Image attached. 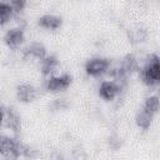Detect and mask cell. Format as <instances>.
<instances>
[{
    "label": "cell",
    "instance_id": "cell-11",
    "mask_svg": "<svg viewBox=\"0 0 160 160\" xmlns=\"http://www.w3.org/2000/svg\"><path fill=\"white\" fill-rule=\"evenodd\" d=\"M59 66V60L55 55H46L40 60V71L44 76H51Z\"/></svg>",
    "mask_w": 160,
    "mask_h": 160
},
{
    "label": "cell",
    "instance_id": "cell-8",
    "mask_svg": "<svg viewBox=\"0 0 160 160\" xmlns=\"http://www.w3.org/2000/svg\"><path fill=\"white\" fill-rule=\"evenodd\" d=\"M38 96V90L32 84L21 82L16 86V98L20 102H32Z\"/></svg>",
    "mask_w": 160,
    "mask_h": 160
},
{
    "label": "cell",
    "instance_id": "cell-12",
    "mask_svg": "<svg viewBox=\"0 0 160 160\" xmlns=\"http://www.w3.org/2000/svg\"><path fill=\"white\" fill-rule=\"evenodd\" d=\"M119 65L121 66V69H122L128 75H131L132 72L139 71V69H140L139 61H138L136 56L132 55V54H126V55L121 59V61H120Z\"/></svg>",
    "mask_w": 160,
    "mask_h": 160
},
{
    "label": "cell",
    "instance_id": "cell-1",
    "mask_svg": "<svg viewBox=\"0 0 160 160\" xmlns=\"http://www.w3.org/2000/svg\"><path fill=\"white\" fill-rule=\"evenodd\" d=\"M0 154L6 159H19L30 158L31 149L29 145L24 144L21 140L2 135L0 139Z\"/></svg>",
    "mask_w": 160,
    "mask_h": 160
},
{
    "label": "cell",
    "instance_id": "cell-5",
    "mask_svg": "<svg viewBox=\"0 0 160 160\" xmlns=\"http://www.w3.org/2000/svg\"><path fill=\"white\" fill-rule=\"evenodd\" d=\"M1 118L2 126L11 130L14 134H18L21 130V119L18 111L12 106H1Z\"/></svg>",
    "mask_w": 160,
    "mask_h": 160
},
{
    "label": "cell",
    "instance_id": "cell-2",
    "mask_svg": "<svg viewBox=\"0 0 160 160\" xmlns=\"http://www.w3.org/2000/svg\"><path fill=\"white\" fill-rule=\"evenodd\" d=\"M138 72L140 80L146 86L160 85V56L158 54H149Z\"/></svg>",
    "mask_w": 160,
    "mask_h": 160
},
{
    "label": "cell",
    "instance_id": "cell-16",
    "mask_svg": "<svg viewBox=\"0 0 160 160\" xmlns=\"http://www.w3.org/2000/svg\"><path fill=\"white\" fill-rule=\"evenodd\" d=\"M129 38H130V40L132 42H141V41H145L148 39V31L145 29L138 28V29L130 30Z\"/></svg>",
    "mask_w": 160,
    "mask_h": 160
},
{
    "label": "cell",
    "instance_id": "cell-15",
    "mask_svg": "<svg viewBox=\"0 0 160 160\" xmlns=\"http://www.w3.org/2000/svg\"><path fill=\"white\" fill-rule=\"evenodd\" d=\"M152 116L154 115H151V114H149V112H146V111H144L142 109L136 114V118H135V122H136V125H138V128H140L141 130H148L149 128H150V125H151V121H152Z\"/></svg>",
    "mask_w": 160,
    "mask_h": 160
},
{
    "label": "cell",
    "instance_id": "cell-3",
    "mask_svg": "<svg viewBox=\"0 0 160 160\" xmlns=\"http://www.w3.org/2000/svg\"><path fill=\"white\" fill-rule=\"evenodd\" d=\"M111 68V61L108 58H91L85 64V72L91 78H100L104 74H108L109 69Z\"/></svg>",
    "mask_w": 160,
    "mask_h": 160
},
{
    "label": "cell",
    "instance_id": "cell-14",
    "mask_svg": "<svg viewBox=\"0 0 160 160\" xmlns=\"http://www.w3.org/2000/svg\"><path fill=\"white\" fill-rule=\"evenodd\" d=\"M160 109V96L159 95H150L148 96L145 100H144V104H142V110L151 114V115H155Z\"/></svg>",
    "mask_w": 160,
    "mask_h": 160
},
{
    "label": "cell",
    "instance_id": "cell-17",
    "mask_svg": "<svg viewBox=\"0 0 160 160\" xmlns=\"http://www.w3.org/2000/svg\"><path fill=\"white\" fill-rule=\"evenodd\" d=\"M109 146L111 149H114V150L119 149L121 146V139L119 136H115V135L114 136H110L109 138Z\"/></svg>",
    "mask_w": 160,
    "mask_h": 160
},
{
    "label": "cell",
    "instance_id": "cell-7",
    "mask_svg": "<svg viewBox=\"0 0 160 160\" xmlns=\"http://www.w3.org/2000/svg\"><path fill=\"white\" fill-rule=\"evenodd\" d=\"M25 41V32L22 28H11L4 35V42L9 49H19Z\"/></svg>",
    "mask_w": 160,
    "mask_h": 160
},
{
    "label": "cell",
    "instance_id": "cell-4",
    "mask_svg": "<svg viewBox=\"0 0 160 160\" xmlns=\"http://www.w3.org/2000/svg\"><path fill=\"white\" fill-rule=\"evenodd\" d=\"M72 84V76L68 72L60 74V75H51L48 76L46 81H45V89L49 92H61L65 91L70 88V85Z\"/></svg>",
    "mask_w": 160,
    "mask_h": 160
},
{
    "label": "cell",
    "instance_id": "cell-10",
    "mask_svg": "<svg viewBox=\"0 0 160 160\" xmlns=\"http://www.w3.org/2000/svg\"><path fill=\"white\" fill-rule=\"evenodd\" d=\"M22 54L25 58H34V59L41 60L46 56V48L44 44L39 41H32L24 48Z\"/></svg>",
    "mask_w": 160,
    "mask_h": 160
},
{
    "label": "cell",
    "instance_id": "cell-13",
    "mask_svg": "<svg viewBox=\"0 0 160 160\" xmlns=\"http://www.w3.org/2000/svg\"><path fill=\"white\" fill-rule=\"evenodd\" d=\"M15 15L16 14H15L11 4L6 0H1V2H0V24H1V26H5Z\"/></svg>",
    "mask_w": 160,
    "mask_h": 160
},
{
    "label": "cell",
    "instance_id": "cell-6",
    "mask_svg": "<svg viewBox=\"0 0 160 160\" xmlns=\"http://www.w3.org/2000/svg\"><path fill=\"white\" fill-rule=\"evenodd\" d=\"M121 86L114 80H104L98 88L99 96L105 101H112L121 92Z\"/></svg>",
    "mask_w": 160,
    "mask_h": 160
},
{
    "label": "cell",
    "instance_id": "cell-18",
    "mask_svg": "<svg viewBox=\"0 0 160 160\" xmlns=\"http://www.w3.org/2000/svg\"><path fill=\"white\" fill-rule=\"evenodd\" d=\"M158 95L160 96V85H159V89H158Z\"/></svg>",
    "mask_w": 160,
    "mask_h": 160
},
{
    "label": "cell",
    "instance_id": "cell-9",
    "mask_svg": "<svg viewBox=\"0 0 160 160\" xmlns=\"http://www.w3.org/2000/svg\"><path fill=\"white\" fill-rule=\"evenodd\" d=\"M62 25V19L54 14H45L38 19V26L45 30H58Z\"/></svg>",
    "mask_w": 160,
    "mask_h": 160
}]
</instances>
